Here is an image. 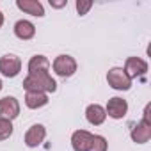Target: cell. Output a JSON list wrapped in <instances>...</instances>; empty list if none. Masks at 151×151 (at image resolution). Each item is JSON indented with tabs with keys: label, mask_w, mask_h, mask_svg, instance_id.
<instances>
[{
	"label": "cell",
	"mask_w": 151,
	"mask_h": 151,
	"mask_svg": "<svg viewBox=\"0 0 151 151\" xmlns=\"http://www.w3.org/2000/svg\"><path fill=\"white\" fill-rule=\"evenodd\" d=\"M107 82L110 87H114L117 91H128L132 87V78L124 73L123 68H112L107 73Z\"/></svg>",
	"instance_id": "obj_2"
},
{
	"label": "cell",
	"mask_w": 151,
	"mask_h": 151,
	"mask_svg": "<svg viewBox=\"0 0 151 151\" xmlns=\"http://www.w3.org/2000/svg\"><path fill=\"white\" fill-rule=\"evenodd\" d=\"M14 34H16L18 39L29 41V39L34 37V34H36V27H34L30 22H27V20H20V22H16V25H14Z\"/></svg>",
	"instance_id": "obj_13"
},
{
	"label": "cell",
	"mask_w": 151,
	"mask_h": 151,
	"mask_svg": "<svg viewBox=\"0 0 151 151\" xmlns=\"http://www.w3.org/2000/svg\"><path fill=\"white\" fill-rule=\"evenodd\" d=\"M0 89H2V80H0Z\"/></svg>",
	"instance_id": "obj_20"
},
{
	"label": "cell",
	"mask_w": 151,
	"mask_h": 151,
	"mask_svg": "<svg viewBox=\"0 0 151 151\" xmlns=\"http://www.w3.org/2000/svg\"><path fill=\"white\" fill-rule=\"evenodd\" d=\"M45 137H46V128L43 124H34L25 133V144L29 147H37L45 140Z\"/></svg>",
	"instance_id": "obj_9"
},
{
	"label": "cell",
	"mask_w": 151,
	"mask_h": 151,
	"mask_svg": "<svg viewBox=\"0 0 151 151\" xmlns=\"http://www.w3.org/2000/svg\"><path fill=\"white\" fill-rule=\"evenodd\" d=\"M93 133L86 132V130H77L73 135H71V146L75 151H87L91 140H93Z\"/></svg>",
	"instance_id": "obj_10"
},
{
	"label": "cell",
	"mask_w": 151,
	"mask_h": 151,
	"mask_svg": "<svg viewBox=\"0 0 151 151\" xmlns=\"http://www.w3.org/2000/svg\"><path fill=\"white\" fill-rule=\"evenodd\" d=\"M23 89L27 93H53L57 89V82L50 77V73H34L23 80Z\"/></svg>",
	"instance_id": "obj_1"
},
{
	"label": "cell",
	"mask_w": 151,
	"mask_h": 151,
	"mask_svg": "<svg viewBox=\"0 0 151 151\" xmlns=\"http://www.w3.org/2000/svg\"><path fill=\"white\" fill-rule=\"evenodd\" d=\"M105 112H107L112 119H121V117H124V114L128 112V103H126V100L117 98V96H116V98H110L109 103H107Z\"/></svg>",
	"instance_id": "obj_8"
},
{
	"label": "cell",
	"mask_w": 151,
	"mask_h": 151,
	"mask_svg": "<svg viewBox=\"0 0 151 151\" xmlns=\"http://www.w3.org/2000/svg\"><path fill=\"white\" fill-rule=\"evenodd\" d=\"M146 71H147V64H146V60H142V59H139V57H128V59H126L124 73L128 75L130 78L142 77Z\"/></svg>",
	"instance_id": "obj_7"
},
{
	"label": "cell",
	"mask_w": 151,
	"mask_h": 151,
	"mask_svg": "<svg viewBox=\"0 0 151 151\" xmlns=\"http://www.w3.org/2000/svg\"><path fill=\"white\" fill-rule=\"evenodd\" d=\"M50 69V60L45 55H34L29 60V75L34 73H46Z\"/></svg>",
	"instance_id": "obj_14"
},
{
	"label": "cell",
	"mask_w": 151,
	"mask_h": 151,
	"mask_svg": "<svg viewBox=\"0 0 151 151\" xmlns=\"http://www.w3.org/2000/svg\"><path fill=\"white\" fill-rule=\"evenodd\" d=\"M48 103V96L45 93H27L25 94V105L29 109H41Z\"/></svg>",
	"instance_id": "obj_15"
},
{
	"label": "cell",
	"mask_w": 151,
	"mask_h": 151,
	"mask_svg": "<svg viewBox=\"0 0 151 151\" xmlns=\"http://www.w3.org/2000/svg\"><path fill=\"white\" fill-rule=\"evenodd\" d=\"M147 112H149V107H146V110H144V119H142L140 123H137V124L132 128V139H133V142H137V144H144V142H147L149 137H151V124H149Z\"/></svg>",
	"instance_id": "obj_4"
},
{
	"label": "cell",
	"mask_w": 151,
	"mask_h": 151,
	"mask_svg": "<svg viewBox=\"0 0 151 151\" xmlns=\"http://www.w3.org/2000/svg\"><path fill=\"white\" fill-rule=\"evenodd\" d=\"M91 7H93V2H84V0H78V2H77V11H78V14H86Z\"/></svg>",
	"instance_id": "obj_18"
},
{
	"label": "cell",
	"mask_w": 151,
	"mask_h": 151,
	"mask_svg": "<svg viewBox=\"0 0 151 151\" xmlns=\"http://www.w3.org/2000/svg\"><path fill=\"white\" fill-rule=\"evenodd\" d=\"M86 117H87V121H89L91 124L100 126V124L105 121L107 112H105V109H103L101 105L93 103V105H89V107H87V110H86Z\"/></svg>",
	"instance_id": "obj_11"
},
{
	"label": "cell",
	"mask_w": 151,
	"mask_h": 151,
	"mask_svg": "<svg viewBox=\"0 0 151 151\" xmlns=\"http://www.w3.org/2000/svg\"><path fill=\"white\" fill-rule=\"evenodd\" d=\"M18 9H22L23 13L27 14H32V16H43L45 14V9H43V4L37 2V0H18L16 2Z\"/></svg>",
	"instance_id": "obj_12"
},
{
	"label": "cell",
	"mask_w": 151,
	"mask_h": 151,
	"mask_svg": "<svg viewBox=\"0 0 151 151\" xmlns=\"http://www.w3.org/2000/svg\"><path fill=\"white\" fill-rule=\"evenodd\" d=\"M2 23H4V14H2V11H0V27H2Z\"/></svg>",
	"instance_id": "obj_19"
},
{
	"label": "cell",
	"mask_w": 151,
	"mask_h": 151,
	"mask_svg": "<svg viewBox=\"0 0 151 151\" xmlns=\"http://www.w3.org/2000/svg\"><path fill=\"white\" fill-rule=\"evenodd\" d=\"M13 135V123L9 119L0 117V140H6Z\"/></svg>",
	"instance_id": "obj_17"
},
{
	"label": "cell",
	"mask_w": 151,
	"mask_h": 151,
	"mask_svg": "<svg viewBox=\"0 0 151 151\" xmlns=\"http://www.w3.org/2000/svg\"><path fill=\"white\" fill-rule=\"evenodd\" d=\"M53 71L59 75V77H71L77 71V60H75L71 55H59L53 60Z\"/></svg>",
	"instance_id": "obj_3"
},
{
	"label": "cell",
	"mask_w": 151,
	"mask_h": 151,
	"mask_svg": "<svg viewBox=\"0 0 151 151\" xmlns=\"http://www.w3.org/2000/svg\"><path fill=\"white\" fill-rule=\"evenodd\" d=\"M20 114V103L16 98L13 96H6L0 100V117H4V119H14L18 117Z\"/></svg>",
	"instance_id": "obj_6"
},
{
	"label": "cell",
	"mask_w": 151,
	"mask_h": 151,
	"mask_svg": "<svg viewBox=\"0 0 151 151\" xmlns=\"http://www.w3.org/2000/svg\"><path fill=\"white\" fill-rule=\"evenodd\" d=\"M22 69V60L20 57L16 55H4V57H0V73L4 75V77H16V75L20 73Z\"/></svg>",
	"instance_id": "obj_5"
},
{
	"label": "cell",
	"mask_w": 151,
	"mask_h": 151,
	"mask_svg": "<svg viewBox=\"0 0 151 151\" xmlns=\"http://www.w3.org/2000/svg\"><path fill=\"white\" fill-rule=\"evenodd\" d=\"M87 151H107V139L101 135H94Z\"/></svg>",
	"instance_id": "obj_16"
}]
</instances>
